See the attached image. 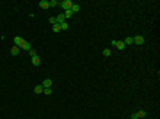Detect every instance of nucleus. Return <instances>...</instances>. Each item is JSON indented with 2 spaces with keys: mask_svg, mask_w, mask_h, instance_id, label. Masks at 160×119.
Segmentation results:
<instances>
[{
  "mask_svg": "<svg viewBox=\"0 0 160 119\" xmlns=\"http://www.w3.org/2000/svg\"><path fill=\"white\" fill-rule=\"evenodd\" d=\"M14 46H18L20 50H27V52H30V50H32L30 43H29V41H25V39H22V37H14Z\"/></svg>",
  "mask_w": 160,
  "mask_h": 119,
  "instance_id": "nucleus-1",
  "label": "nucleus"
},
{
  "mask_svg": "<svg viewBox=\"0 0 160 119\" xmlns=\"http://www.w3.org/2000/svg\"><path fill=\"white\" fill-rule=\"evenodd\" d=\"M71 6H73V2H69V0H62V2H59V7H62L64 11H71Z\"/></svg>",
  "mask_w": 160,
  "mask_h": 119,
  "instance_id": "nucleus-2",
  "label": "nucleus"
},
{
  "mask_svg": "<svg viewBox=\"0 0 160 119\" xmlns=\"http://www.w3.org/2000/svg\"><path fill=\"white\" fill-rule=\"evenodd\" d=\"M112 46H114V48H117V50H125V48H126L123 41H112Z\"/></svg>",
  "mask_w": 160,
  "mask_h": 119,
  "instance_id": "nucleus-3",
  "label": "nucleus"
},
{
  "mask_svg": "<svg viewBox=\"0 0 160 119\" xmlns=\"http://www.w3.org/2000/svg\"><path fill=\"white\" fill-rule=\"evenodd\" d=\"M43 89H52V80L50 78H45L43 80Z\"/></svg>",
  "mask_w": 160,
  "mask_h": 119,
  "instance_id": "nucleus-4",
  "label": "nucleus"
},
{
  "mask_svg": "<svg viewBox=\"0 0 160 119\" xmlns=\"http://www.w3.org/2000/svg\"><path fill=\"white\" fill-rule=\"evenodd\" d=\"M135 115H137V119H144L146 117V110H137Z\"/></svg>",
  "mask_w": 160,
  "mask_h": 119,
  "instance_id": "nucleus-5",
  "label": "nucleus"
},
{
  "mask_svg": "<svg viewBox=\"0 0 160 119\" xmlns=\"http://www.w3.org/2000/svg\"><path fill=\"white\" fill-rule=\"evenodd\" d=\"M133 43H135V45H142V43H144V37H142V36L133 37Z\"/></svg>",
  "mask_w": 160,
  "mask_h": 119,
  "instance_id": "nucleus-6",
  "label": "nucleus"
},
{
  "mask_svg": "<svg viewBox=\"0 0 160 119\" xmlns=\"http://www.w3.org/2000/svg\"><path fill=\"white\" fill-rule=\"evenodd\" d=\"M39 7H41V9H48V7H50V2H46V0H41V2H39Z\"/></svg>",
  "mask_w": 160,
  "mask_h": 119,
  "instance_id": "nucleus-7",
  "label": "nucleus"
},
{
  "mask_svg": "<svg viewBox=\"0 0 160 119\" xmlns=\"http://www.w3.org/2000/svg\"><path fill=\"white\" fill-rule=\"evenodd\" d=\"M55 20H57V23L61 25V23H64L66 22V18H64V14H59V16H55Z\"/></svg>",
  "mask_w": 160,
  "mask_h": 119,
  "instance_id": "nucleus-8",
  "label": "nucleus"
},
{
  "mask_svg": "<svg viewBox=\"0 0 160 119\" xmlns=\"http://www.w3.org/2000/svg\"><path fill=\"white\" fill-rule=\"evenodd\" d=\"M32 64H34V66H39V64H41V61H39V55H34V57H32Z\"/></svg>",
  "mask_w": 160,
  "mask_h": 119,
  "instance_id": "nucleus-9",
  "label": "nucleus"
},
{
  "mask_svg": "<svg viewBox=\"0 0 160 119\" xmlns=\"http://www.w3.org/2000/svg\"><path fill=\"white\" fill-rule=\"evenodd\" d=\"M78 11H80V6H78V4H75V2H73V6H71V13H73V14H75V13H78Z\"/></svg>",
  "mask_w": 160,
  "mask_h": 119,
  "instance_id": "nucleus-10",
  "label": "nucleus"
},
{
  "mask_svg": "<svg viewBox=\"0 0 160 119\" xmlns=\"http://www.w3.org/2000/svg\"><path fill=\"white\" fill-rule=\"evenodd\" d=\"M123 43H125V46H130V45H133V37H126Z\"/></svg>",
  "mask_w": 160,
  "mask_h": 119,
  "instance_id": "nucleus-11",
  "label": "nucleus"
},
{
  "mask_svg": "<svg viewBox=\"0 0 160 119\" xmlns=\"http://www.w3.org/2000/svg\"><path fill=\"white\" fill-rule=\"evenodd\" d=\"M18 53H20V48H18V46H13V48H11V55H14V57H16Z\"/></svg>",
  "mask_w": 160,
  "mask_h": 119,
  "instance_id": "nucleus-12",
  "label": "nucleus"
},
{
  "mask_svg": "<svg viewBox=\"0 0 160 119\" xmlns=\"http://www.w3.org/2000/svg\"><path fill=\"white\" fill-rule=\"evenodd\" d=\"M34 92H36V94H41V92H43V85H36V87H34Z\"/></svg>",
  "mask_w": 160,
  "mask_h": 119,
  "instance_id": "nucleus-13",
  "label": "nucleus"
},
{
  "mask_svg": "<svg viewBox=\"0 0 160 119\" xmlns=\"http://www.w3.org/2000/svg\"><path fill=\"white\" fill-rule=\"evenodd\" d=\"M50 7H59V0H50Z\"/></svg>",
  "mask_w": 160,
  "mask_h": 119,
  "instance_id": "nucleus-14",
  "label": "nucleus"
},
{
  "mask_svg": "<svg viewBox=\"0 0 160 119\" xmlns=\"http://www.w3.org/2000/svg\"><path fill=\"white\" fill-rule=\"evenodd\" d=\"M71 16H73V13H71V11H64V18H66V20H69Z\"/></svg>",
  "mask_w": 160,
  "mask_h": 119,
  "instance_id": "nucleus-15",
  "label": "nucleus"
},
{
  "mask_svg": "<svg viewBox=\"0 0 160 119\" xmlns=\"http://www.w3.org/2000/svg\"><path fill=\"white\" fill-rule=\"evenodd\" d=\"M68 29H69V25H68L66 22H64V23H61V30H68Z\"/></svg>",
  "mask_w": 160,
  "mask_h": 119,
  "instance_id": "nucleus-16",
  "label": "nucleus"
},
{
  "mask_svg": "<svg viewBox=\"0 0 160 119\" xmlns=\"http://www.w3.org/2000/svg\"><path fill=\"white\" fill-rule=\"evenodd\" d=\"M48 20H50V23H52V25H59V23H57V20H55V16H52V18H48Z\"/></svg>",
  "mask_w": 160,
  "mask_h": 119,
  "instance_id": "nucleus-17",
  "label": "nucleus"
},
{
  "mask_svg": "<svg viewBox=\"0 0 160 119\" xmlns=\"http://www.w3.org/2000/svg\"><path fill=\"white\" fill-rule=\"evenodd\" d=\"M52 29H53V32H55V34H57V32H61V25H53Z\"/></svg>",
  "mask_w": 160,
  "mask_h": 119,
  "instance_id": "nucleus-18",
  "label": "nucleus"
},
{
  "mask_svg": "<svg viewBox=\"0 0 160 119\" xmlns=\"http://www.w3.org/2000/svg\"><path fill=\"white\" fill-rule=\"evenodd\" d=\"M43 94H46V96H50V94H52V89H43Z\"/></svg>",
  "mask_w": 160,
  "mask_h": 119,
  "instance_id": "nucleus-19",
  "label": "nucleus"
},
{
  "mask_svg": "<svg viewBox=\"0 0 160 119\" xmlns=\"http://www.w3.org/2000/svg\"><path fill=\"white\" fill-rule=\"evenodd\" d=\"M103 55H105V57H109V55H110V50H109V48H105V50H103Z\"/></svg>",
  "mask_w": 160,
  "mask_h": 119,
  "instance_id": "nucleus-20",
  "label": "nucleus"
},
{
  "mask_svg": "<svg viewBox=\"0 0 160 119\" xmlns=\"http://www.w3.org/2000/svg\"><path fill=\"white\" fill-rule=\"evenodd\" d=\"M29 53H30V57H34V55H37V52H36V50H34V48H32V50H30V52H29Z\"/></svg>",
  "mask_w": 160,
  "mask_h": 119,
  "instance_id": "nucleus-21",
  "label": "nucleus"
}]
</instances>
